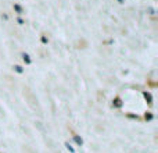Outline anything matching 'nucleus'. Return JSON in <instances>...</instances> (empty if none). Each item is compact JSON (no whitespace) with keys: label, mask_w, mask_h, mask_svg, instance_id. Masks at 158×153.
Listing matches in <instances>:
<instances>
[{"label":"nucleus","mask_w":158,"mask_h":153,"mask_svg":"<svg viewBox=\"0 0 158 153\" xmlns=\"http://www.w3.org/2000/svg\"><path fill=\"white\" fill-rule=\"evenodd\" d=\"M74 141H75V143H76V145H79V146H82V145H83V139H82L79 135H74Z\"/></svg>","instance_id":"nucleus-1"},{"label":"nucleus","mask_w":158,"mask_h":153,"mask_svg":"<svg viewBox=\"0 0 158 153\" xmlns=\"http://www.w3.org/2000/svg\"><path fill=\"white\" fill-rule=\"evenodd\" d=\"M143 95H144V98L147 99L148 104H151V103H153V96H151V93H150V92H143Z\"/></svg>","instance_id":"nucleus-2"},{"label":"nucleus","mask_w":158,"mask_h":153,"mask_svg":"<svg viewBox=\"0 0 158 153\" xmlns=\"http://www.w3.org/2000/svg\"><path fill=\"white\" fill-rule=\"evenodd\" d=\"M22 60H24L26 64H31V63H32L31 57H29V55H28V53H24V55H22Z\"/></svg>","instance_id":"nucleus-3"},{"label":"nucleus","mask_w":158,"mask_h":153,"mask_svg":"<svg viewBox=\"0 0 158 153\" xmlns=\"http://www.w3.org/2000/svg\"><path fill=\"white\" fill-rule=\"evenodd\" d=\"M14 9H15V11H17L18 14H22V13H24V11H22V7L20 4H14Z\"/></svg>","instance_id":"nucleus-4"},{"label":"nucleus","mask_w":158,"mask_h":153,"mask_svg":"<svg viewBox=\"0 0 158 153\" xmlns=\"http://www.w3.org/2000/svg\"><path fill=\"white\" fill-rule=\"evenodd\" d=\"M65 148H67V149H68L71 153H75V149L71 146V145H69V142H65Z\"/></svg>","instance_id":"nucleus-5"},{"label":"nucleus","mask_w":158,"mask_h":153,"mask_svg":"<svg viewBox=\"0 0 158 153\" xmlns=\"http://www.w3.org/2000/svg\"><path fill=\"white\" fill-rule=\"evenodd\" d=\"M14 70H15V73H18V74H22V73H24V68H22L21 66H15Z\"/></svg>","instance_id":"nucleus-6"},{"label":"nucleus","mask_w":158,"mask_h":153,"mask_svg":"<svg viewBox=\"0 0 158 153\" xmlns=\"http://www.w3.org/2000/svg\"><path fill=\"white\" fill-rule=\"evenodd\" d=\"M112 104H114L115 107H121V106H122V103H121V100H119V99H115Z\"/></svg>","instance_id":"nucleus-7"},{"label":"nucleus","mask_w":158,"mask_h":153,"mask_svg":"<svg viewBox=\"0 0 158 153\" xmlns=\"http://www.w3.org/2000/svg\"><path fill=\"white\" fill-rule=\"evenodd\" d=\"M40 41H42V43H47V38H46V36H42Z\"/></svg>","instance_id":"nucleus-8"},{"label":"nucleus","mask_w":158,"mask_h":153,"mask_svg":"<svg viewBox=\"0 0 158 153\" xmlns=\"http://www.w3.org/2000/svg\"><path fill=\"white\" fill-rule=\"evenodd\" d=\"M146 120H153V114H146Z\"/></svg>","instance_id":"nucleus-9"},{"label":"nucleus","mask_w":158,"mask_h":153,"mask_svg":"<svg viewBox=\"0 0 158 153\" xmlns=\"http://www.w3.org/2000/svg\"><path fill=\"white\" fill-rule=\"evenodd\" d=\"M118 1H119V3H124V0H118Z\"/></svg>","instance_id":"nucleus-10"}]
</instances>
